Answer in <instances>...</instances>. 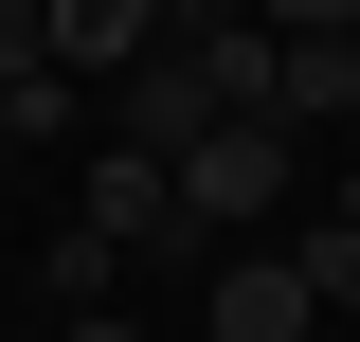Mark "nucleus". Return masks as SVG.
<instances>
[{"label":"nucleus","instance_id":"obj_1","mask_svg":"<svg viewBox=\"0 0 360 342\" xmlns=\"http://www.w3.org/2000/svg\"><path fill=\"white\" fill-rule=\"evenodd\" d=\"M288 180H307V144L270 127V108L180 144V216H198V234H270V216H288Z\"/></svg>","mask_w":360,"mask_h":342},{"label":"nucleus","instance_id":"obj_2","mask_svg":"<svg viewBox=\"0 0 360 342\" xmlns=\"http://www.w3.org/2000/svg\"><path fill=\"white\" fill-rule=\"evenodd\" d=\"M162 72L198 90V127H252V108H270V72H288V37H252V18H180V37H162Z\"/></svg>","mask_w":360,"mask_h":342},{"label":"nucleus","instance_id":"obj_3","mask_svg":"<svg viewBox=\"0 0 360 342\" xmlns=\"http://www.w3.org/2000/svg\"><path fill=\"white\" fill-rule=\"evenodd\" d=\"M198 324L217 342H324V289H307V253L270 234V253H234L217 289H198Z\"/></svg>","mask_w":360,"mask_h":342},{"label":"nucleus","instance_id":"obj_4","mask_svg":"<svg viewBox=\"0 0 360 342\" xmlns=\"http://www.w3.org/2000/svg\"><path fill=\"white\" fill-rule=\"evenodd\" d=\"M37 54L72 90H127L144 54H162V0H37Z\"/></svg>","mask_w":360,"mask_h":342},{"label":"nucleus","instance_id":"obj_5","mask_svg":"<svg viewBox=\"0 0 360 342\" xmlns=\"http://www.w3.org/2000/svg\"><path fill=\"white\" fill-rule=\"evenodd\" d=\"M270 127H288V144H360V37H288Z\"/></svg>","mask_w":360,"mask_h":342},{"label":"nucleus","instance_id":"obj_6","mask_svg":"<svg viewBox=\"0 0 360 342\" xmlns=\"http://www.w3.org/2000/svg\"><path fill=\"white\" fill-rule=\"evenodd\" d=\"M90 234H108V253H144V234H162V216H180V163H144V144H90Z\"/></svg>","mask_w":360,"mask_h":342},{"label":"nucleus","instance_id":"obj_7","mask_svg":"<svg viewBox=\"0 0 360 342\" xmlns=\"http://www.w3.org/2000/svg\"><path fill=\"white\" fill-rule=\"evenodd\" d=\"M108 270H127V253H108V234H90V216H72V234H54V253H37V289H54V324H72V306H108Z\"/></svg>","mask_w":360,"mask_h":342},{"label":"nucleus","instance_id":"obj_8","mask_svg":"<svg viewBox=\"0 0 360 342\" xmlns=\"http://www.w3.org/2000/svg\"><path fill=\"white\" fill-rule=\"evenodd\" d=\"M37 127H72V72H0V144H37Z\"/></svg>","mask_w":360,"mask_h":342},{"label":"nucleus","instance_id":"obj_9","mask_svg":"<svg viewBox=\"0 0 360 342\" xmlns=\"http://www.w3.org/2000/svg\"><path fill=\"white\" fill-rule=\"evenodd\" d=\"M252 37H360V0H234Z\"/></svg>","mask_w":360,"mask_h":342},{"label":"nucleus","instance_id":"obj_10","mask_svg":"<svg viewBox=\"0 0 360 342\" xmlns=\"http://www.w3.org/2000/svg\"><path fill=\"white\" fill-rule=\"evenodd\" d=\"M288 253H307V289H324V306H360V234H342V216H324V234H288Z\"/></svg>","mask_w":360,"mask_h":342},{"label":"nucleus","instance_id":"obj_11","mask_svg":"<svg viewBox=\"0 0 360 342\" xmlns=\"http://www.w3.org/2000/svg\"><path fill=\"white\" fill-rule=\"evenodd\" d=\"M54 342H162V324H127V306H72V324H54Z\"/></svg>","mask_w":360,"mask_h":342},{"label":"nucleus","instance_id":"obj_12","mask_svg":"<svg viewBox=\"0 0 360 342\" xmlns=\"http://www.w3.org/2000/svg\"><path fill=\"white\" fill-rule=\"evenodd\" d=\"M324 216H342V234H360V144H342V180H324Z\"/></svg>","mask_w":360,"mask_h":342}]
</instances>
